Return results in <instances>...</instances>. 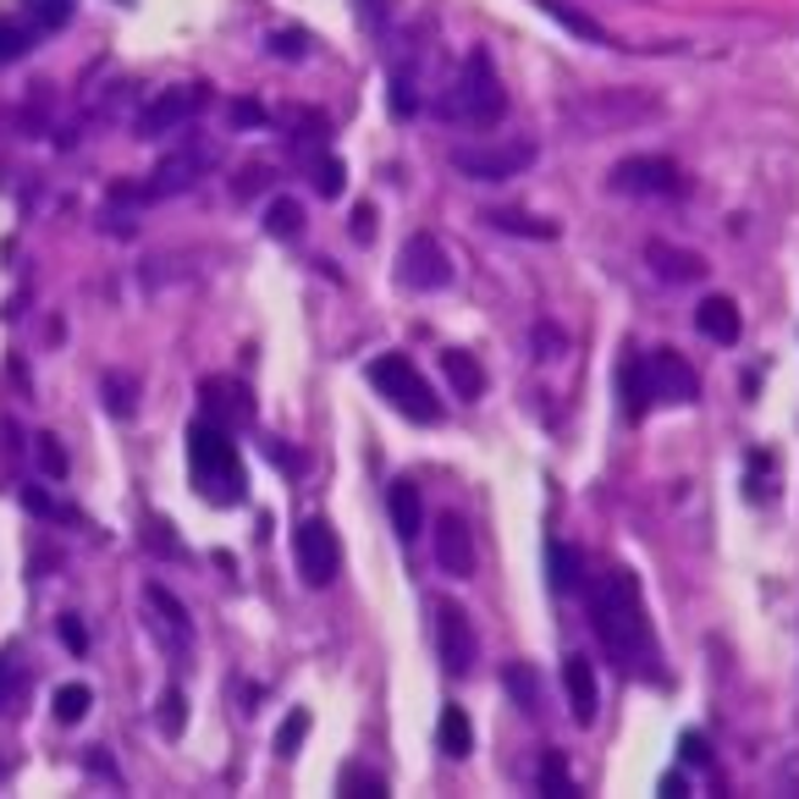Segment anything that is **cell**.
Wrapping results in <instances>:
<instances>
[{
	"instance_id": "cell-1",
	"label": "cell",
	"mask_w": 799,
	"mask_h": 799,
	"mask_svg": "<svg viewBox=\"0 0 799 799\" xmlns=\"http://www.w3.org/2000/svg\"><path fill=\"white\" fill-rule=\"evenodd\" d=\"M590 624L606 646L612 662L635 667L640 678H662V662H656V635H651V617H646V601H640V579L629 568H606L595 585H590Z\"/></svg>"
},
{
	"instance_id": "cell-2",
	"label": "cell",
	"mask_w": 799,
	"mask_h": 799,
	"mask_svg": "<svg viewBox=\"0 0 799 799\" xmlns=\"http://www.w3.org/2000/svg\"><path fill=\"white\" fill-rule=\"evenodd\" d=\"M188 469H194V485H199L205 502L237 507V502L248 496L243 458H237V447H232V430L216 425V419L188 425Z\"/></svg>"
},
{
	"instance_id": "cell-3",
	"label": "cell",
	"mask_w": 799,
	"mask_h": 799,
	"mask_svg": "<svg viewBox=\"0 0 799 799\" xmlns=\"http://www.w3.org/2000/svg\"><path fill=\"white\" fill-rule=\"evenodd\" d=\"M502 111H507V95H502V77H496L491 56L469 50V61H464L458 83H453V95L441 100V116H453L464 127H496Z\"/></svg>"
},
{
	"instance_id": "cell-4",
	"label": "cell",
	"mask_w": 799,
	"mask_h": 799,
	"mask_svg": "<svg viewBox=\"0 0 799 799\" xmlns=\"http://www.w3.org/2000/svg\"><path fill=\"white\" fill-rule=\"evenodd\" d=\"M651 116H662V100L640 95V88H590L585 100H568V122H579L585 138L624 133V127H640Z\"/></svg>"
},
{
	"instance_id": "cell-5",
	"label": "cell",
	"mask_w": 799,
	"mask_h": 799,
	"mask_svg": "<svg viewBox=\"0 0 799 799\" xmlns=\"http://www.w3.org/2000/svg\"><path fill=\"white\" fill-rule=\"evenodd\" d=\"M370 386L414 425H435L441 419V397L430 392V381L414 370V359H403V353H381V359L370 365Z\"/></svg>"
},
{
	"instance_id": "cell-6",
	"label": "cell",
	"mask_w": 799,
	"mask_h": 799,
	"mask_svg": "<svg viewBox=\"0 0 799 799\" xmlns=\"http://www.w3.org/2000/svg\"><path fill=\"white\" fill-rule=\"evenodd\" d=\"M453 165L475 183H507V176L536 165V144L529 138H507V144H475V149H453Z\"/></svg>"
},
{
	"instance_id": "cell-7",
	"label": "cell",
	"mask_w": 799,
	"mask_h": 799,
	"mask_svg": "<svg viewBox=\"0 0 799 799\" xmlns=\"http://www.w3.org/2000/svg\"><path fill=\"white\" fill-rule=\"evenodd\" d=\"M293 557H298V579L309 590H325L342 568V546H336V529L325 518H304L298 524V541H293Z\"/></svg>"
},
{
	"instance_id": "cell-8",
	"label": "cell",
	"mask_w": 799,
	"mask_h": 799,
	"mask_svg": "<svg viewBox=\"0 0 799 799\" xmlns=\"http://www.w3.org/2000/svg\"><path fill=\"white\" fill-rule=\"evenodd\" d=\"M205 88H160V95L133 116V138H165L176 127H188L199 111H205Z\"/></svg>"
},
{
	"instance_id": "cell-9",
	"label": "cell",
	"mask_w": 799,
	"mask_h": 799,
	"mask_svg": "<svg viewBox=\"0 0 799 799\" xmlns=\"http://www.w3.org/2000/svg\"><path fill=\"white\" fill-rule=\"evenodd\" d=\"M612 188L617 194H646V199H678L689 183H684V171L662 155H635L624 165H612Z\"/></svg>"
},
{
	"instance_id": "cell-10",
	"label": "cell",
	"mask_w": 799,
	"mask_h": 799,
	"mask_svg": "<svg viewBox=\"0 0 799 799\" xmlns=\"http://www.w3.org/2000/svg\"><path fill=\"white\" fill-rule=\"evenodd\" d=\"M435 651H441V667L453 678H469L475 673V656H480V640H475V624L458 601H441L435 606Z\"/></svg>"
},
{
	"instance_id": "cell-11",
	"label": "cell",
	"mask_w": 799,
	"mask_h": 799,
	"mask_svg": "<svg viewBox=\"0 0 799 799\" xmlns=\"http://www.w3.org/2000/svg\"><path fill=\"white\" fill-rule=\"evenodd\" d=\"M397 276L414 287V293H441L453 282V265H447V248H441L430 232H414L403 243V259H397Z\"/></svg>"
},
{
	"instance_id": "cell-12",
	"label": "cell",
	"mask_w": 799,
	"mask_h": 799,
	"mask_svg": "<svg viewBox=\"0 0 799 799\" xmlns=\"http://www.w3.org/2000/svg\"><path fill=\"white\" fill-rule=\"evenodd\" d=\"M205 171H210V149H205V144H183L176 155H165V160L155 165V176H149L144 199H165V194H183V188H194V183H199Z\"/></svg>"
},
{
	"instance_id": "cell-13",
	"label": "cell",
	"mask_w": 799,
	"mask_h": 799,
	"mask_svg": "<svg viewBox=\"0 0 799 799\" xmlns=\"http://www.w3.org/2000/svg\"><path fill=\"white\" fill-rule=\"evenodd\" d=\"M646 370H651V392H656L662 403H678V408H689V403L700 397V376L689 370V359H684V353L662 347V353H651V359H646Z\"/></svg>"
},
{
	"instance_id": "cell-14",
	"label": "cell",
	"mask_w": 799,
	"mask_h": 799,
	"mask_svg": "<svg viewBox=\"0 0 799 799\" xmlns=\"http://www.w3.org/2000/svg\"><path fill=\"white\" fill-rule=\"evenodd\" d=\"M435 568L453 579L475 574V529L458 513H441V524H435Z\"/></svg>"
},
{
	"instance_id": "cell-15",
	"label": "cell",
	"mask_w": 799,
	"mask_h": 799,
	"mask_svg": "<svg viewBox=\"0 0 799 799\" xmlns=\"http://www.w3.org/2000/svg\"><path fill=\"white\" fill-rule=\"evenodd\" d=\"M563 689H568V712H574V723H595L601 694H595V673H590L585 656H568V662H563Z\"/></svg>"
},
{
	"instance_id": "cell-16",
	"label": "cell",
	"mask_w": 799,
	"mask_h": 799,
	"mask_svg": "<svg viewBox=\"0 0 799 799\" xmlns=\"http://www.w3.org/2000/svg\"><path fill=\"white\" fill-rule=\"evenodd\" d=\"M386 513H392L397 541H414L419 529H425V502H419V485H414V480H392V491H386Z\"/></svg>"
},
{
	"instance_id": "cell-17",
	"label": "cell",
	"mask_w": 799,
	"mask_h": 799,
	"mask_svg": "<svg viewBox=\"0 0 799 799\" xmlns=\"http://www.w3.org/2000/svg\"><path fill=\"white\" fill-rule=\"evenodd\" d=\"M694 325H700L705 336H712V342H723V347H734V342H739V325H745V320H739V304L717 293V298H705V304H700V315H694Z\"/></svg>"
},
{
	"instance_id": "cell-18",
	"label": "cell",
	"mask_w": 799,
	"mask_h": 799,
	"mask_svg": "<svg viewBox=\"0 0 799 799\" xmlns=\"http://www.w3.org/2000/svg\"><path fill=\"white\" fill-rule=\"evenodd\" d=\"M205 403H210V408L221 414L216 425H226V430H232V425H248V419H254V397H248V392H243L237 381H205Z\"/></svg>"
},
{
	"instance_id": "cell-19",
	"label": "cell",
	"mask_w": 799,
	"mask_h": 799,
	"mask_svg": "<svg viewBox=\"0 0 799 799\" xmlns=\"http://www.w3.org/2000/svg\"><path fill=\"white\" fill-rule=\"evenodd\" d=\"M441 376H447V381H453V392H458V397H469V403L485 392V370L469 359L464 347H441Z\"/></svg>"
},
{
	"instance_id": "cell-20",
	"label": "cell",
	"mask_w": 799,
	"mask_h": 799,
	"mask_svg": "<svg viewBox=\"0 0 799 799\" xmlns=\"http://www.w3.org/2000/svg\"><path fill=\"white\" fill-rule=\"evenodd\" d=\"M144 601H149V612H160V624L171 629V640L176 646H194V624H188V606L183 601H176L165 585H149L144 590Z\"/></svg>"
},
{
	"instance_id": "cell-21",
	"label": "cell",
	"mask_w": 799,
	"mask_h": 799,
	"mask_svg": "<svg viewBox=\"0 0 799 799\" xmlns=\"http://www.w3.org/2000/svg\"><path fill=\"white\" fill-rule=\"evenodd\" d=\"M541 12L552 17V23H563L568 34H579V39H590V45H612V34L590 17V12H579V7H568V0H541Z\"/></svg>"
},
{
	"instance_id": "cell-22",
	"label": "cell",
	"mask_w": 799,
	"mask_h": 799,
	"mask_svg": "<svg viewBox=\"0 0 799 799\" xmlns=\"http://www.w3.org/2000/svg\"><path fill=\"white\" fill-rule=\"evenodd\" d=\"M651 403H656V392H651L646 359H624V408H629V419H646Z\"/></svg>"
},
{
	"instance_id": "cell-23",
	"label": "cell",
	"mask_w": 799,
	"mask_h": 799,
	"mask_svg": "<svg viewBox=\"0 0 799 799\" xmlns=\"http://www.w3.org/2000/svg\"><path fill=\"white\" fill-rule=\"evenodd\" d=\"M441 750H447L453 761H464L475 750V728L464 717V705H441Z\"/></svg>"
},
{
	"instance_id": "cell-24",
	"label": "cell",
	"mask_w": 799,
	"mask_h": 799,
	"mask_svg": "<svg viewBox=\"0 0 799 799\" xmlns=\"http://www.w3.org/2000/svg\"><path fill=\"white\" fill-rule=\"evenodd\" d=\"M88 705H95V689H88V684H61L56 689V723H83L88 717Z\"/></svg>"
},
{
	"instance_id": "cell-25",
	"label": "cell",
	"mask_w": 799,
	"mask_h": 799,
	"mask_svg": "<svg viewBox=\"0 0 799 799\" xmlns=\"http://www.w3.org/2000/svg\"><path fill=\"white\" fill-rule=\"evenodd\" d=\"M651 265H656L667 282H689V276H700V259H694V254H678V248H667V243H651Z\"/></svg>"
},
{
	"instance_id": "cell-26",
	"label": "cell",
	"mask_w": 799,
	"mask_h": 799,
	"mask_svg": "<svg viewBox=\"0 0 799 799\" xmlns=\"http://www.w3.org/2000/svg\"><path fill=\"white\" fill-rule=\"evenodd\" d=\"M485 221H491V226H502V232H518V237H557V226H552V221L518 216V210H491Z\"/></svg>"
},
{
	"instance_id": "cell-27",
	"label": "cell",
	"mask_w": 799,
	"mask_h": 799,
	"mask_svg": "<svg viewBox=\"0 0 799 799\" xmlns=\"http://www.w3.org/2000/svg\"><path fill=\"white\" fill-rule=\"evenodd\" d=\"M23 507L34 513V518H56V524H77V507H66V502H56L50 491H39V485H28L23 491Z\"/></svg>"
},
{
	"instance_id": "cell-28",
	"label": "cell",
	"mask_w": 799,
	"mask_h": 799,
	"mask_svg": "<svg viewBox=\"0 0 799 799\" xmlns=\"http://www.w3.org/2000/svg\"><path fill=\"white\" fill-rule=\"evenodd\" d=\"M304 734H309V712H304V705H298V712H287L282 717V728H276V755H298V745H304Z\"/></svg>"
},
{
	"instance_id": "cell-29",
	"label": "cell",
	"mask_w": 799,
	"mask_h": 799,
	"mask_svg": "<svg viewBox=\"0 0 799 799\" xmlns=\"http://www.w3.org/2000/svg\"><path fill=\"white\" fill-rule=\"evenodd\" d=\"M298 221H304V210L293 199H271V210H265V232H271V237H293Z\"/></svg>"
},
{
	"instance_id": "cell-30",
	"label": "cell",
	"mask_w": 799,
	"mask_h": 799,
	"mask_svg": "<svg viewBox=\"0 0 799 799\" xmlns=\"http://www.w3.org/2000/svg\"><path fill=\"white\" fill-rule=\"evenodd\" d=\"M552 585H557V590H579V585H585V574H579V552L552 546Z\"/></svg>"
},
{
	"instance_id": "cell-31",
	"label": "cell",
	"mask_w": 799,
	"mask_h": 799,
	"mask_svg": "<svg viewBox=\"0 0 799 799\" xmlns=\"http://www.w3.org/2000/svg\"><path fill=\"white\" fill-rule=\"evenodd\" d=\"M507 689H513V700L524 705V712H536V705H541V684H536L529 667H507Z\"/></svg>"
},
{
	"instance_id": "cell-32",
	"label": "cell",
	"mask_w": 799,
	"mask_h": 799,
	"mask_svg": "<svg viewBox=\"0 0 799 799\" xmlns=\"http://www.w3.org/2000/svg\"><path fill=\"white\" fill-rule=\"evenodd\" d=\"M28 17L39 28H66L72 23V0H28Z\"/></svg>"
},
{
	"instance_id": "cell-33",
	"label": "cell",
	"mask_w": 799,
	"mask_h": 799,
	"mask_svg": "<svg viewBox=\"0 0 799 799\" xmlns=\"http://www.w3.org/2000/svg\"><path fill=\"white\" fill-rule=\"evenodd\" d=\"M541 788L552 794V799H563V794H574V777H568V766H563V755L552 750L546 761H541Z\"/></svg>"
},
{
	"instance_id": "cell-34",
	"label": "cell",
	"mask_w": 799,
	"mask_h": 799,
	"mask_svg": "<svg viewBox=\"0 0 799 799\" xmlns=\"http://www.w3.org/2000/svg\"><path fill=\"white\" fill-rule=\"evenodd\" d=\"M183 705H188V700L176 694V689H165V694H160V734H165V739H171V734H183V723H188Z\"/></svg>"
},
{
	"instance_id": "cell-35",
	"label": "cell",
	"mask_w": 799,
	"mask_h": 799,
	"mask_svg": "<svg viewBox=\"0 0 799 799\" xmlns=\"http://www.w3.org/2000/svg\"><path fill=\"white\" fill-rule=\"evenodd\" d=\"M28 50H34V34H28V28L0 23V61H23Z\"/></svg>"
},
{
	"instance_id": "cell-36",
	"label": "cell",
	"mask_w": 799,
	"mask_h": 799,
	"mask_svg": "<svg viewBox=\"0 0 799 799\" xmlns=\"http://www.w3.org/2000/svg\"><path fill=\"white\" fill-rule=\"evenodd\" d=\"M17 689H23V667H17V651H7L0 656V705H12Z\"/></svg>"
},
{
	"instance_id": "cell-37",
	"label": "cell",
	"mask_w": 799,
	"mask_h": 799,
	"mask_svg": "<svg viewBox=\"0 0 799 799\" xmlns=\"http://www.w3.org/2000/svg\"><path fill=\"white\" fill-rule=\"evenodd\" d=\"M265 183H271V165H243L237 183H232V194H237V199H254Z\"/></svg>"
},
{
	"instance_id": "cell-38",
	"label": "cell",
	"mask_w": 799,
	"mask_h": 799,
	"mask_svg": "<svg viewBox=\"0 0 799 799\" xmlns=\"http://www.w3.org/2000/svg\"><path fill=\"white\" fill-rule=\"evenodd\" d=\"M342 788H347V794H365V799H381V794H386V783H381L376 772H353V766L342 772Z\"/></svg>"
},
{
	"instance_id": "cell-39",
	"label": "cell",
	"mask_w": 799,
	"mask_h": 799,
	"mask_svg": "<svg viewBox=\"0 0 799 799\" xmlns=\"http://www.w3.org/2000/svg\"><path fill=\"white\" fill-rule=\"evenodd\" d=\"M149 546H155L160 557H183V541L171 536V524H165V518H149Z\"/></svg>"
},
{
	"instance_id": "cell-40",
	"label": "cell",
	"mask_w": 799,
	"mask_h": 799,
	"mask_svg": "<svg viewBox=\"0 0 799 799\" xmlns=\"http://www.w3.org/2000/svg\"><path fill=\"white\" fill-rule=\"evenodd\" d=\"M309 50H315V39H309V34H298V28H282V34H276V56L298 61V56H309Z\"/></svg>"
},
{
	"instance_id": "cell-41",
	"label": "cell",
	"mask_w": 799,
	"mask_h": 799,
	"mask_svg": "<svg viewBox=\"0 0 799 799\" xmlns=\"http://www.w3.org/2000/svg\"><path fill=\"white\" fill-rule=\"evenodd\" d=\"M315 188H320L325 199H336V194H342V160H320V176H315Z\"/></svg>"
},
{
	"instance_id": "cell-42",
	"label": "cell",
	"mask_w": 799,
	"mask_h": 799,
	"mask_svg": "<svg viewBox=\"0 0 799 799\" xmlns=\"http://www.w3.org/2000/svg\"><path fill=\"white\" fill-rule=\"evenodd\" d=\"M39 464H45V469H50L56 480L66 475V453L56 447V435H39Z\"/></svg>"
},
{
	"instance_id": "cell-43",
	"label": "cell",
	"mask_w": 799,
	"mask_h": 799,
	"mask_svg": "<svg viewBox=\"0 0 799 799\" xmlns=\"http://www.w3.org/2000/svg\"><path fill=\"white\" fill-rule=\"evenodd\" d=\"M61 646H66L72 656H83V651H88V635H83V624H77V617H72V612L61 617Z\"/></svg>"
},
{
	"instance_id": "cell-44",
	"label": "cell",
	"mask_w": 799,
	"mask_h": 799,
	"mask_svg": "<svg viewBox=\"0 0 799 799\" xmlns=\"http://www.w3.org/2000/svg\"><path fill=\"white\" fill-rule=\"evenodd\" d=\"M106 403H111V414H127V408H133V397H127V376H106Z\"/></svg>"
},
{
	"instance_id": "cell-45",
	"label": "cell",
	"mask_w": 799,
	"mask_h": 799,
	"mask_svg": "<svg viewBox=\"0 0 799 799\" xmlns=\"http://www.w3.org/2000/svg\"><path fill=\"white\" fill-rule=\"evenodd\" d=\"M353 237H359V243H370V237H376V210H370V205L353 210Z\"/></svg>"
},
{
	"instance_id": "cell-46",
	"label": "cell",
	"mask_w": 799,
	"mask_h": 799,
	"mask_svg": "<svg viewBox=\"0 0 799 799\" xmlns=\"http://www.w3.org/2000/svg\"><path fill=\"white\" fill-rule=\"evenodd\" d=\"M232 122H237V127H259V122H265V111H259V106H248V100H237V106H232Z\"/></svg>"
},
{
	"instance_id": "cell-47",
	"label": "cell",
	"mask_w": 799,
	"mask_h": 799,
	"mask_svg": "<svg viewBox=\"0 0 799 799\" xmlns=\"http://www.w3.org/2000/svg\"><path fill=\"white\" fill-rule=\"evenodd\" d=\"M684 761H689V766H700V761H712V750H705L694 734H684Z\"/></svg>"
},
{
	"instance_id": "cell-48",
	"label": "cell",
	"mask_w": 799,
	"mask_h": 799,
	"mask_svg": "<svg viewBox=\"0 0 799 799\" xmlns=\"http://www.w3.org/2000/svg\"><path fill=\"white\" fill-rule=\"evenodd\" d=\"M265 453H271V458H276L282 469H298V458H293V453L282 447V441H271V435H265Z\"/></svg>"
}]
</instances>
